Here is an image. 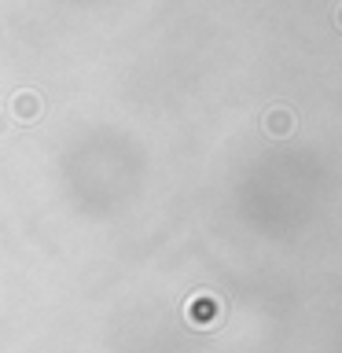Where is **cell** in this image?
<instances>
[{
  "label": "cell",
  "mask_w": 342,
  "mask_h": 353,
  "mask_svg": "<svg viewBox=\"0 0 342 353\" xmlns=\"http://www.w3.org/2000/svg\"><path fill=\"white\" fill-rule=\"evenodd\" d=\"M265 129H269V137H287V132H294V114L291 110H269Z\"/></svg>",
  "instance_id": "1"
},
{
  "label": "cell",
  "mask_w": 342,
  "mask_h": 353,
  "mask_svg": "<svg viewBox=\"0 0 342 353\" xmlns=\"http://www.w3.org/2000/svg\"><path fill=\"white\" fill-rule=\"evenodd\" d=\"M217 313V298H210V294H199L195 302H192V320L195 324H203V320H210Z\"/></svg>",
  "instance_id": "2"
},
{
  "label": "cell",
  "mask_w": 342,
  "mask_h": 353,
  "mask_svg": "<svg viewBox=\"0 0 342 353\" xmlns=\"http://www.w3.org/2000/svg\"><path fill=\"white\" fill-rule=\"evenodd\" d=\"M339 26H342V8H339Z\"/></svg>",
  "instance_id": "3"
}]
</instances>
